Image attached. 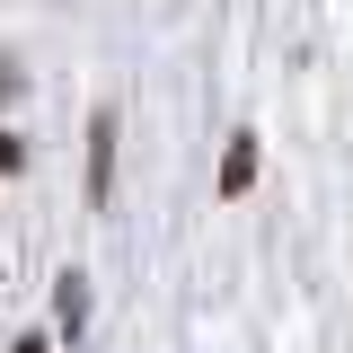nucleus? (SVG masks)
Instances as JSON below:
<instances>
[{
    "mask_svg": "<svg viewBox=\"0 0 353 353\" xmlns=\"http://www.w3.org/2000/svg\"><path fill=\"white\" fill-rule=\"evenodd\" d=\"M115 141H124L115 106H97V115H88V203H106V194H115Z\"/></svg>",
    "mask_w": 353,
    "mask_h": 353,
    "instance_id": "1",
    "label": "nucleus"
},
{
    "mask_svg": "<svg viewBox=\"0 0 353 353\" xmlns=\"http://www.w3.org/2000/svg\"><path fill=\"white\" fill-rule=\"evenodd\" d=\"M256 185V132H230V150H221V194H248Z\"/></svg>",
    "mask_w": 353,
    "mask_h": 353,
    "instance_id": "2",
    "label": "nucleus"
},
{
    "mask_svg": "<svg viewBox=\"0 0 353 353\" xmlns=\"http://www.w3.org/2000/svg\"><path fill=\"white\" fill-rule=\"evenodd\" d=\"M53 318H62V327H80V318H88V283H80V274L53 283Z\"/></svg>",
    "mask_w": 353,
    "mask_h": 353,
    "instance_id": "3",
    "label": "nucleus"
},
{
    "mask_svg": "<svg viewBox=\"0 0 353 353\" xmlns=\"http://www.w3.org/2000/svg\"><path fill=\"white\" fill-rule=\"evenodd\" d=\"M9 97H27V71H18V53L0 44V106H9Z\"/></svg>",
    "mask_w": 353,
    "mask_h": 353,
    "instance_id": "4",
    "label": "nucleus"
},
{
    "mask_svg": "<svg viewBox=\"0 0 353 353\" xmlns=\"http://www.w3.org/2000/svg\"><path fill=\"white\" fill-rule=\"evenodd\" d=\"M27 168V132H0V176H18Z\"/></svg>",
    "mask_w": 353,
    "mask_h": 353,
    "instance_id": "5",
    "label": "nucleus"
},
{
    "mask_svg": "<svg viewBox=\"0 0 353 353\" xmlns=\"http://www.w3.org/2000/svg\"><path fill=\"white\" fill-rule=\"evenodd\" d=\"M9 353H53V336H18V345H9Z\"/></svg>",
    "mask_w": 353,
    "mask_h": 353,
    "instance_id": "6",
    "label": "nucleus"
}]
</instances>
